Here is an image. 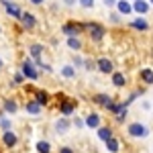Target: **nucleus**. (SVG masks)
Returning a JSON list of instances; mask_svg holds the SVG:
<instances>
[{"mask_svg":"<svg viewBox=\"0 0 153 153\" xmlns=\"http://www.w3.org/2000/svg\"><path fill=\"white\" fill-rule=\"evenodd\" d=\"M74 125H76V129H82V127H84V120L76 117V118H74Z\"/></svg>","mask_w":153,"mask_h":153,"instance_id":"32","label":"nucleus"},{"mask_svg":"<svg viewBox=\"0 0 153 153\" xmlns=\"http://www.w3.org/2000/svg\"><path fill=\"white\" fill-rule=\"evenodd\" d=\"M76 2H78V0H63L65 6H76Z\"/></svg>","mask_w":153,"mask_h":153,"instance_id":"37","label":"nucleus"},{"mask_svg":"<svg viewBox=\"0 0 153 153\" xmlns=\"http://www.w3.org/2000/svg\"><path fill=\"white\" fill-rule=\"evenodd\" d=\"M0 129L2 131H10L12 129V120L6 117H0Z\"/></svg>","mask_w":153,"mask_h":153,"instance_id":"26","label":"nucleus"},{"mask_svg":"<svg viewBox=\"0 0 153 153\" xmlns=\"http://www.w3.org/2000/svg\"><path fill=\"white\" fill-rule=\"evenodd\" d=\"M70 120H68V117H61V118H57L55 120V133L57 135H65L68 133V129H70Z\"/></svg>","mask_w":153,"mask_h":153,"instance_id":"11","label":"nucleus"},{"mask_svg":"<svg viewBox=\"0 0 153 153\" xmlns=\"http://www.w3.org/2000/svg\"><path fill=\"white\" fill-rule=\"evenodd\" d=\"M125 82H127L125 74H120V71H114V74H112V84H114L117 88H120V86H125Z\"/></svg>","mask_w":153,"mask_h":153,"instance_id":"20","label":"nucleus"},{"mask_svg":"<svg viewBox=\"0 0 153 153\" xmlns=\"http://www.w3.org/2000/svg\"><path fill=\"white\" fill-rule=\"evenodd\" d=\"M149 4H153V0H149Z\"/></svg>","mask_w":153,"mask_h":153,"instance_id":"41","label":"nucleus"},{"mask_svg":"<svg viewBox=\"0 0 153 153\" xmlns=\"http://www.w3.org/2000/svg\"><path fill=\"white\" fill-rule=\"evenodd\" d=\"M0 68H2V59H0Z\"/></svg>","mask_w":153,"mask_h":153,"instance_id":"39","label":"nucleus"},{"mask_svg":"<svg viewBox=\"0 0 153 153\" xmlns=\"http://www.w3.org/2000/svg\"><path fill=\"white\" fill-rule=\"evenodd\" d=\"M147 127L145 125H141V123H133V125H129V135L131 137H147Z\"/></svg>","mask_w":153,"mask_h":153,"instance_id":"9","label":"nucleus"},{"mask_svg":"<svg viewBox=\"0 0 153 153\" xmlns=\"http://www.w3.org/2000/svg\"><path fill=\"white\" fill-rule=\"evenodd\" d=\"M41 108H43V106L39 104L35 98H31V100H27V102H25V110H27V114L37 117V114H41Z\"/></svg>","mask_w":153,"mask_h":153,"instance_id":"10","label":"nucleus"},{"mask_svg":"<svg viewBox=\"0 0 153 153\" xmlns=\"http://www.w3.org/2000/svg\"><path fill=\"white\" fill-rule=\"evenodd\" d=\"M21 84H25V76L21 74V71H16L14 78H12V86H21Z\"/></svg>","mask_w":153,"mask_h":153,"instance_id":"28","label":"nucleus"},{"mask_svg":"<svg viewBox=\"0 0 153 153\" xmlns=\"http://www.w3.org/2000/svg\"><path fill=\"white\" fill-rule=\"evenodd\" d=\"M96 68H98V71H102V74H112V61L106 59V57H100L96 61Z\"/></svg>","mask_w":153,"mask_h":153,"instance_id":"12","label":"nucleus"},{"mask_svg":"<svg viewBox=\"0 0 153 153\" xmlns=\"http://www.w3.org/2000/svg\"><path fill=\"white\" fill-rule=\"evenodd\" d=\"M98 137H100L102 141H108V139L112 137V129H108V127H100V129H98Z\"/></svg>","mask_w":153,"mask_h":153,"instance_id":"23","label":"nucleus"},{"mask_svg":"<svg viewBox=\"0 0 153 153\" xmlns=\"http://www.w3.org/2000/svg\"><path fill=\"white\" fill-rule=\"evenodd\" d=\"M133 10L139 12V14H145V12L149 10V2H145V0H133Z\"/></svg>","mask_w":153,"mask_h":153,"instance_id":"14","label":"nucleus"},{"mask_svg":"<svg viewBox=\"0 0 153 153\" xmlns=\"http://www.w3.org/2000/svg\"><path fill=\"white\" fill-rule=\"evenodd\" d=\"M59 153H74L71 147H59Z\"/></svg>","mask_w":153,"mask_h":153,"instance_id":"35","label":"nucleus"},{"mask_svg":"<svg viewBox=\"0 0 153 153\" xmlns=\"http://www.w3.org/2000/svg\"><path fill=\"white\" fill-rule=\"evenodd\" d=\"M0 35H2V27H0Z\"/></svg>","mask_w":153,"mask_h":153,"instance_id":"40","label":"nucleus"},{"mask_svg":"<svg viewBox=\"0 0 153 153\" xmlns=\"http://www.w3.org/2000/svg\"><path fill=\"white\" fill-rule=\"evenodd\" d=\"M78 4L84 6V8H92L94 6V0H78Z\"/></svg>","mask_w":153,"mask_h":153,"instance_id":"29","label":"nucleus"},{"mask_svg":"<svg viewBox=\"0 0 153 153\" xmlns=\"http://www.w3.org/2000/svg\"><path fill=\"white\" fill-rule=\"evenodd\" d=\"M84 31H88V35L90 39H94V41H100L102 37H104V27L98 23H84Z\"/></svg>","mask_w":153,"mask_h":153,"instance_id":"2","label":"nucleus"},{"mask_svg":"<svg viewBox=\"0 0 153 153\" xmlns=\"http://www.w3.org/2000/svg\"><path fill=\"white\" fill-rule=\"evenodd\" d=\"M92 100H94L96 104H102V106H108L110 102H112V98H110L108 94H96Z\"/></svg>","mask_w":153,"mask_h":153,"instance_id":"18","label":"nucleus"},{"mask_svg":"<svg viewBox=\"0 0 153 153\" xmlns=\"http://www.w3.org/2000/svg\"><path fill=\"white\" fill-rule=\"evenodd\" d=\"M110 21H112V23H120V14L112 12V14H110Z\"/></svg>","mask_w":153,"mask_h":153,"instance_id":"33","label":"nucleus"},{"mask_svg":"<svg viewBox=\"0 0 153 153\" xmlns=\"http://www.w3.org/2000/svg\"><path fill=\"white\" fill-rule=\"evenodd\" d=\"M74 110H76V102H74V100H70V98H63V100L59 102V114L70 117V114H74Z\"/></svg>","mask_w":153,"mask_h":153,"instance_id":"7","label":"nucleus"},{"mask_svg":"<svg viewBox=\"0 0 153 153\" xmlns=\"http://www.w3.org/2000/svg\"><path fill=\"white\" fill-rule=\"evenodd\" d=\"M37 151L39 153H51V145H49V141H37Z\"/></svg>","mask_w":153,"mask_h":153,"instance_id":"24","label":"nucleus"},{"mask_svg":"<svg viewBox=\"0 0 153 153\" xmlns=\"http://www.w3.org/2000/svg\"><path fill=\"white\" fill-rule=\"evenodd\" d=\"M29 57L35 61L37 68H41V63H43V45L41 43H33V45H29Z\"/></svg>","mask_w":153,"mask_h":153,"instance_id":"5","label":"nucleus"},{"mask_svg":"<svg viewBox=\"0 0 153 153\" xmlns=\"http://www.w3.org/2000/svg\"><path fill=\"white\" fill-rule=\"evenodd\" d=\"M33 94H35V100H37L41 106H47V104H49V94L45 92V90H35Z\"/></svg>","mask_w":153,"mask_h":153,"instance_id":"16","label":"nucleus"},{"mask_svg":"<svg viewBox=\"0 0 153 153\" xmlns=\"http://www.w3.org/2000/svg\"><path fill=\"white\" fill-rule=\"evenodd\" d=\"M2 108H4L6 114H14V112L19 110V102H16L14 98H6V100L2 102Z\"/></svg>","mask_w":153,"mask_h":153,"instance_id":"13","label":"nucleus"},{"mask_svg":"<svg viewBox=\"0 0 153 153\" xmlns=\"http://www.w3.org/2000/svg\"><path fill=\"white\" fill-rule=\"evenodd\" d=\"M31 4H35V6H43L45 4V0H29Z\"/></svg>","mask_w":153,"mask_h":153,"instance_id":"36","label":"nucleus"},{"mask_svg":"<svg viewBox=\"0 0 153 153\" xmlns=\"http://www.w3.org/2000/svg\"><path fill=\"white\" fill-rule=\"evenodd\" d=\"M2 143H4V147H16V143H19V137H16V133L14 131H4L2 133Z\"/></svg>","mask_w":153,"mask_h":153,"instance_id":"8","label":"nucleus"},{"mask_svg":"<svg viewBox=\"0 0 153 153\" xmlns=\"http://www.w3.org/2000/svg\"><path fill=\"white\" fill-rule=\"evenodd\" d=\"M84 31V25H78L76 21H68L61 25V33L65 37H80V33Z\"/></svg>","mask_w":153,"mask_h":153,"instance_id":"3","label":"nucleus"},{"mask_svg":"<svg viewBox=\"0 0 153 153\" xmlns=\"http://www.w3.org/2000/svg\"><path fill=\"white\" fill-rule=\"evenodd\" d=\"M21 74L25 76V80H31V82L39 80V68L35 65V61L31 57L23 59V63H21Z\"/></svg>","mask_w":153,"mask_h":153,"instance_id":"1","label":"nucleus"},{"mask_svg":"<svg viewBox=\"0 0 153 153\" xmlns=\"http://www.w3.org/2000/svg\"><path fill=\"white\" fill-rule=\"evenodd\" d=\"M84 125H86V127H90V129H96V127H100V117H98L96 112H92V114H88V117H86Z\"/></svg>","mask_w":153,"mask_h":153,"instance_id":"15","label":"nucleus"},{"mask_svg":"<svg viewBox=\"0 0 153 153\" xmlns=\"http://www.w3.org/2000/svg\"><path fill=\"white\" fill-rule=\"evenodd\" d=\"M0 4L4 6V10H6V14L8 16H12V19H21V14H23V8L16 4V2H12V0H0Z\"/></svg>","mask_w":153,"mask_h":153,"instance_id":"4","label":"nucleus"},{"mask_svg":"<svg viewBox=\"0 0 153 153\" xmlns=\"http://www.w3.org/2000/svg\"><path fill=\"white\" fill-rule=\"evenodd\" d=\"M131 27H133V29H139V31H147V29H149V25H147L145 19H135V21L131 23Z\"/></svg>","mask_w":153,"mask_h":153,"instance_id":"21","label":"nucleus"},{"mask_svg":"<svg viewBox=\"0 0 153 153\" xmlns=\"http://www.w3.org/2000/svg\"><path fill=\"white\" fill-rule=\"evenodd\" d=\"M41 70H45L47 74H51V71H53V68H51L49 63H41Z\"/></svg>","mask_w":153,"mask_h":153,"instance_id":"34","label":"nucleus"},{"mask_svg":"<svg viewBox=\"0 0 153 153\" xmlns=\"http://www.w3.org/2000/svg\"><path fill=\"white\" fill-rule=\"evenodd\" d=\"M71 65H74V68H82V65H84V59L80 57V55H74V63H71Z\"/></svg>","mask_w":153,"mask_h":153,"instance_id":"30","label":"nucleus"},{"mask_svg":"<svg viewBox=\"0 0 153 153\" xmlns=\"http://www.w3.org/2000/svg\"><path fill=\"white\" fill-rule=\"evenodd\" d=\"M68 47L74 49V51H80V49H82V41H80V37H68Z\"/></svg>","mask_w":153,"mask_h":153,"instance_id":"19","label":"nucleus"},{"mask_svg":"<svg viewBox=\"0 0 153 153\" xmlns=\"http://www.w3.org/2000/svg\"><path fill=\"white\" fill-rule=\"evenodd\" d=\"M141 80L145 84H153V71L151 70H141Z\"/></svg>","mask_w":153,"mask_h":153,"instance_id":"25","label":"nucleus"},{"mask_svg":"<svg viewBox=\"0 0 153 153\" xmlns=\"http://www.w3.org/2000/svg\"><path fill=\"white\" fill-rule=\"evenodd\" d=\"M84 68H86V70H94L96 63H94V61H90V59H86V61H84Z\"/></svg>","mask_w":153,"mask_h":153,"instance_id":"31","label":"nucleus"},{"mask_svg":"<svg viewBox=\"0 0 153 153\" xmlns=\"http://www.w3.org/2000/svg\"><path fill=\"white\" fill-rule=\"evenodd\" d=\"M106 147H108V151L117 153V151H118V141H117V139H114V137H110V139L106 141Z\"/></svg>","mask_w":153,"mask_h":153,"instance_id":"27","label":"nucleus"},{"mask_svg":"<svg viewBox=\"0 0 153 153\" xmlns=\"http://www.w3.org/2000/svg\"><path fill=\"white\" fill-rule=\"evenodd\" d=\"M117 8H118L120 14H131V12H133V6H131L129 0H118V2H117Z\"/></svg>","mask_w":153,"mask_h":153,"instance_id":"17","label":"nucleus"},{"mask_svg":"<svg viewBox=\"0 0 153 153\" xmlns=\"http://www.w3.org/2000/svg\"><path fill=\"white\" fill-rule=\"evenodd\" d=\"M19 21H21V27H23L25 31H33V29L37 27V16L33 14V12H25L23 10V14H21Z\"/></svg>","mask_w":153,"mask_h":153,"instance_id":"6","label":"nucleus"},{"mask_svg":"<svg viewBox=\"0 0 153 153\" xmlns=\"http://www.w3.org/2000/svg\"><path fill=\"white\" fill-rule=\"evenodd\" d=\"M106 6H117V0H104Z\"/></svg>","mask_w":153,"mask_h":153,"instance_id":"38","label":"nucleus"},{"mask_svg":"<svg viewBox=\"0 0 153 153\" xmlns=\"http://www.w3.org/2000/svg\"><path fill=\"white\" fill-rule=\"evenodd\" d=\"M61 76L68 78V80L76 78V68H74V65H63V68H61Z\"/></svg>","mask_w":153,"mask_h":153,"instance_id":"22","label":"nucleus"}]
</instances>
